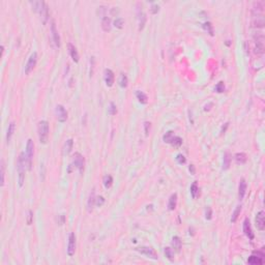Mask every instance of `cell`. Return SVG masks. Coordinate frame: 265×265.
<instances>
[{
  "label": "cell",
  "mask_w": 265,
  "mask_h": 265,
  "mask_svg": "<svg viewBox=\"0 0 265 265\" xmlns=\"http://www.w3.org/2000/svg\"><path fill=\"white\" fill-rule=\"evenodd\" d=\"M174 134H173V132H171V131H169V132H167L165 135H164V142H166V143H169L171 144V142L173 141V139H174Z\"/></svg>",
  "instance_id": "obj_30"
},
{
  "label": "cell",
  "mask_w": 265,
  "mask_h": 265,
  "mask_svg": "<svg viewBox=\"0 0 265 265\" xmlns=\"http://www.w3.org/2000/svg\"><path fill=\"white\" fill-rule=\"evenodd\" d=\"M171 145L174 147H176V148H178V147H180L181 145H182V139H181L180 137L175 136L174 139H173V141L171 142Z\"/></svg>",
  "instance_id": "obj_33"
},
{
  "label": "cell",
  "mask_w": 265,
  "mask_h": 265,
  "mask_svg": "<svg viewBox=\"0 0 265 265\" xmlns=\"http://www.w3.org/2000/svg\"><path fill=\"white\" fill-rule=\"evenodd\" d=\"M144 127H145V135L148 136L149 135V131H150V122H145L144 123Z\"/></svg>",
  "instance_id": "obj_43"
},
{
  "label": "cell",
  "mask_w": 265,
  "mask_h": 265,
  "mask_svg": "<svg viewBox=\"0 0 265 265\" xmlns=\"http://www.w3.org/2000/svg\"><path fill=\"white\" fill-rule=\"evenodd\" d=\"M191 194H192V197H193L194 199L195 198H197L198 194H199V188H198L196 182H194L193 185H191Z\"/></svg>",
  "instance_id": "obj_32"
},
{
  "label": "cell",
  "mask_w": 265,
  "mask_h": 265,
  "mask_svg": "<svg viewBox=\"0 0 265 265\" xmlns=\"http://www.w3.org/2000/svg\"><path fill=\"white\" fill-rule=\"evenodd\" d=\"M176 160H177V162H178V164H185V162H186L185 158L183 157L182 154H178L177 158H176Z\"/></svg>",
  "instance_id": "obj_42"
},
{
  "label": "cell",
  "mask_w": 265,
  "mask_h": 265,
  "mask_svg": "<svg viewBox=\"0 0 265 265\" xmlns=\"http://www.w3.org/2000/svg\"><path fill=\"white\" fill-rule=\"evenodd\" d=\"M244 234L249 237L250 239H254V233H253V230H252V227H251V223H250V220L249 219H245L244 221Z\"/></svg>",
  "instance_id": "obj_16"
},
{
  "label": "cell",
  "mask_w": 265,
  "mask_h": 265,
  "mask_svg": "<svg viewBox=\"0 0 265 265\" xmlns=\"http://www.w3.org/2000/svg\"><path fill=\"white\" fill-rule=\"evenodd\" d=\"M138 22H139V30H143L145 23H146V15L142 10H138Z\"/></svg>",
  "instance_id": "obj_20"
},
{
  "label": "cell",
  "mask_w": 265,
  "mask_h": 265,
  "mask_svg": "<svg viewBox=\"0 0 265 265\" xmlns=\"http://www.w3.org/2000/svg\"><path fill=\"white\" fill-rule=\"evenodd\" d=\"M58 217L60 219V220H58V224H59V225L64 224V221H65V216H64V214H60V216H58Z\"/></svg>",
  "instance_id": "obj_46"
},
{
  "label": "cell",
  "mask_w": 265,
  "mask_h": 265,
  "mask_svg": "<svg viewBox=\"0 0 265 265\" xmlns=\"http://www.w3.org/2000/svg\"><path fill=\"white\" fill-rule=\"evenodd\" d=\"M115 81V77H114V72L109 68L105 69V82L108 87H112Z\"/></svg>",
  "instance_id": "obj_14"
},
{
  "label": "cell",
  "mask_w": 265,
  "mask_h": 265,
  "mask_svg": "<svg viewBox=\"0 0 265 265\" xmlns=\"http://www.w3.org/2000/svg\"><path fill=\"white\" fill-rule=\"evenodd\" d=\"M27 168V164H26V158H25V153L22 152L20 155H19L18 158V163H17V170H18V181H19V186H23L24 185V180H25V170Z\"/></svg>",
  "instance_id": "obj_2"
},
{
  "label": "cell",
  "mask_w": 265,
  "mask_h": 265,
  "mask_svg": "<svg viewBox=\"0 0 265 265\" xmlns=\"http://www.w3.org/2000/svg\"><path fill=\"white\" fill-rule=\"evenodd\" d=\"M95 201H96V197H95V193H94V189H92L91 192L90 196L88 198V201H87V210L89 212L93 210V207L95 205Z\"/></svg>",
  "instance_id": "obj_19"
},
{
  "label": "cell",
  "mask_w": 265,
  "mask_h": 265,
  "mask_svg": "<svg viewBox=\"0 0 265 265\" xmlns=\"http://www.w3.org/2000/svg\"><path fill=\"white\" fill-rule=\"evenodd\" d=\"M256 226L260 231H263L265 229V213L264 211H259L257 213V216L255 219Z\"/></svg>",
  "instance_id": "obj_13"
},
{
  "label": "cell",
  "mask_w": 265,
  "mask_h": 265,
  "mask_svg": "<svg viewBox=\"0 0 265 265\" xmlns=\"http://www.w3.org/2000/svg\"><path fill=\"white\" fill-rule=\"evenodd\" d=\"M49 122L46 120H41L38 122V139L41 144H47L49 140Z\"/></svg>",
  "instance_id": "obj_3"
},
{
  "label": "cell",
  "mask_w": 265,
  "mask_h": 265,
  "mask_svg": "<svg viewBox=\"0 0 265 265\" xmlns=\"http://www.w3.org/2000/svg\"><path fill=\"white\" fill-rule=\"evenodd\" d=\"M68 52H69V55H71L72 59L76 63L79 62V53L77 51V48L72 43H68Z\"/></svg>",
  "instance_id": "obj_17"
},
{
  "label": "cell",
  "mask_w": 265,
  "mask_h": 265,
  "mask_svg": "<svg viewBox=\"0 0 265 265\" xmlns=\"http://www.w3.org/2000/svg\"><path fill=\"white\" fill-rule=\"evenodd\" d=\"M14 131H15V122H10V125H8V129H7V134H6V141L7 143H10V139L14 135Z\"/></svg>",
  "instance_id": "obj_26"
},
{
  "label": "cell",
  "mask_w": 265,
  "mask_h": 265,
  "mask_svg": "<svg viewBox=\"0 0 265 265\" xmlns=\"http://www.w3.org/2000/svg\"><path fill=\"white\" fill-rule=\"evenodd\" d=\"M36 62H37V54H36V52H33L31 56L29 57L28 61H27L26 65H25V74L29 75L33 71V68H35Z\"/></svg>",
  "instance_id": "obj_8"
},
{
  "label": "cell",
  "mask_w": 265,
  "mask_h": 265,
  "mask_svg": "<svg viewBox=\"0 0 265 265\" xmlns=\"http://www.w3.org/2000/svg\"><path fill=\"white\" fill-rule=\"evenodd\" d=\"M33 154H34V143L31 139L27 141L26 145V153H25V158H26V164H27V170H31L32 166V160H33Z\"/></svg>",
  "instance_id": "obj_4"
},
{
  "label": "cell",
  "mask_w": 265,
  "mask_h": 265,
  "mask_svg": "<svg viewBox=\"0 0 265 265\" xmlns=\"http://www.w3.org/2000/svg\"><path fill=\"white\" fill-rule=\"evenodd\" d=\"M102 28L105 32H109L111 30V19L108 17H104L102 20Z\"/></svg>",
  "instance_id": "obj_22"
},
{
  "label": "cell",
  "mask_w": 265,
  "mask_h": 265,
  "mask_svg": "<svg viewBox=\"0 0 265 265\" xmlns=\"http://www.w3.org/2000/svg\"><path fill=\"white\" fill-rule=\"evenodd\" d=\"M177 206V194H172L170 196L169 203H168V209L169 210H174Z\"/></svg>",
  "instance_id": "obj_21"
},
{
  "label": "cell",
  "mask_w": 265,
  "mask_h": 265,
  "mask_svg": "<svg viewBox=\"0 0 265 265\" xmlns=\"http://www.w3.org/2000/svg\"><path fill=\"white\" fill-rule=\"evenodd\" d=\"M72 163L74 165L77 167L78 170L80 171V173H82L84 171V166H85V161L83 155L79 152H76L74 155V158H72Z\"/></svg>",
  "instance_id": "obj_9"
},
{
  "label": "cell",
  "mask_w": 265,
  "mask_h": 265,
  "mask_svg": "<svg viewBox=\"0 0 265 265\" xmlns=\"http://www.w3.org/2000/svg\"><path fill=\"white\" fill-rule=\"evenodd\" d=\"M181 245H182V244H181V240H180L179 237H178V236L173 237V238H172V247H174V250L176 251L177 253L180 252Z\"/></svg>",
  "instance_id": "obj_24"
},
{
  "label": "cell",
  "mask_w": 265,
  "mask_h": 265,
  "mask_svg": "<svg viewBox=\"0 0 265 265\" xmlns=\"http://www.w3.org/2000/svg\"><path fill=\"white\" fill-rule=\"evenodd\" d=\"M103 182H104V186L106 189H110L113 185V178L111 175H106L104 176V179H103Z\"/></svg>",
  "instance_id": "obj_28"
},
{
  "label": "cell",
  "mask_w": 265,
  "mask_h": 265,
  "mask_svg": "<svg viewBox=\"0 0 265 265\" xmlns=\"http://www.w3.org/2000/svg\"><path fill=\"white\" fill-rule=\"evenodd\" d=\"M165 256L167 258L169 259V260H173V257H174V253H173V251L171 247H165Z\"/></svg>",
  "instance_id": "obj_36"
},
{
  "label": "cell",
  "mask_w": 265,
  "mask_h": 265,
  "mask_svg": "<svg viewBox=\"0 0 265 265\" xmlns=\"http://www.w3.org/2000/svg\"><path fill=\"white\" fill-rule=\"evenodd\" d=\"M151 13L152 14H158V10H160V6H158V4H153L152 6H151Z\"/></svg>",
  "instance_id": "obj_45"
},
{
  "label": "cell",
  "mask_w": 265,
  "mask_h": 265,
  "mask_svg": "<svg viewBox=\"0 0 265 265\" xmlns=\"http://www.w3.org/2000/svg\"><path fill=\"white\" fill-rule=\"evenodd\" d=\"M75 252H76V235H75V233H71L68 237V255L72 257L75 255Z\"/></svg>",
  "instance_id": "obj_11"
},
{
  "label": "cell",
  "mask_w": 265,
  "mask_h": 265,
  "mask_svg": "<svg viewBox=\"0 0 265 265\" xmlns=\"http://www.w3.org/2000/svg\"><path fill=\"white\" fill-rule=\"evenodd\" d=\"M189 172H191L192 174H195V166H194V165H191V166H189Z\"/></svg>",
  "instance_id": "obj_47"
},
{
  "label": "cell",
  "mask_w": 265,
  "mask_h": 265,
  "mask_svg": "<svg viewBox=\"0 0 265 265\" xmlns=\"http://www.w3.org/2000/svg\"><path fill=\"white\" fill-rule=\"evenodd\" d=\"M30 4L32 5V10L40 15L43 23L46 24V22L48 21V19H49V10H48V6H47L46 2L33 1V2H30Z\"/></svg>",
  "instance_id": "obj_1"
},
{
  "label": "cell",
  "mask_w": 265,
  "mask_h": 265,
  "mask_svg": "<svg viewBox=\"0 0 265 265\" xmlns=\"http://www.w3.org/2000/svg\"><path fill=\"white\" fill-rule=\"evenodd\" d=\"M252 25L254 27H257V28H262V27L264 26V17H263V15H255V14H253Z\"/></svg>",
  "instance_id": "obj_15"
},
{
  "label": "cell",
  "mask_w": 265,
  "mask_h": 265,
  "mask_svg": "<svg viewBox=\"0 0 265 265\" xmlns=\"http://www.w3.org/2000/svg\"><path fill=\"white\" fill-rule=\"evenodd\" d=\"M124 25V20L122 18H117L115 21H114V26L118 29H121Z\"/></svg>",
  "instance_id": "obj_35"
},
{
  "label": "cell",
  "mask_w": 265,
  "mask_h": 265,
  "mask_svg": "<svg viewBox=\"0 0 265 265\" xmlns=\"http://www.w3.org/2000/svg\"><path fill=\"white\" fill-rule=\"evenodd\" d=\"M235 161L236 163L238 164H244L245 162H247V154L244 152H240V153H236L235 154Z\"/></svg>",
  "instance_id": "obj_27"
},
{
  "label": "cell",
  "mask_w": 265,
  "mask_h": 265,
  "mask_svg": "<svg viewBox=\"0 0 265 265\" xmlns=\"http://www.w3.org/2000/svg\"><path fill=\"white\" fill-rule=\"evenodd\" d=\"M230 162H231V158L229 155V153H225L224 155V163H223V169L227 170L230 167Z\"/></svg>",
  "instance_id": "obj_31"
},
{
  "label": "cell",
  "mask_w": 265,
  "mask_h": 265,
  "mask_svg": "<svg viewBox=\"0 0 265 265\" xmlns=\"http://www.w3.org/2000/svg\"><path fill=\"white\" fill-rule=\"evenodd\" d=\"M203 28H204L206 31H207L210 35H213V28H212V25H211L209 22L207 23H204L203 24Z\"/></svg>",
  "instance_id": "obj_37"
},
{
  "label": "cell",
  "mask_w": 265,
  "mask_h": 265,
  "mask_svg": "<svg viewBox=\"0 0 265 265\" xmlns=\"http://www.w3.org/2000/svg\"><path fill=\"white\" fill-rule=\"evenodd\" d=\"M104 203H105V199H104V197H102V196L96 197L95 204H96L97 206H102V205H104Z\"/></svg>",
  "instance_id": "obj_41"
},
{
  "label": "cell",
  "mask_w": 265,
  "mask_h": 265,
  "mask_svg": "<svg viewBox=\"0 0 265 265\" xmlns=\"http://www.w3.org/2000/svg\"><path fill=\"white\" fill-rule=\"evenodd\" d=\"M118 83H119V86L121 88H125L127 86V83H129V80H127V77L125 76L124 74H121L120 77H119V80H118Z\"/></svg>",
  "instance_id": "obj_29"
},
{
  "label": "cell",
  "mask_w": 265,
  "mask_h": 265,
  "mask_svg": "<svg viewBox=\"0 0 265 265\" xmlns=\"http://www.w3.org/2000/svg\"><path fill=\"white\" fill-rule=\"evenodd\" d=\"M247 263L252 265H261L264 263V254L257 251V252H254L253 255L247 259Z\"/></svg>",
  "instance_id": "obj_6"
},
{
  "label": "cell",
  "mask_w": 265,
  "mask_h": 265,
  "mask_svg": "<svg viewBox=\"0 0 265 265\" xmlns=\"http://www.w3.org/2000/svg\"><path fill=\"white\" fill-rule=\"evenodd\" d=\"M255 40V52L257 54H263L264 53V35L263 33L259 32L254 35Z\"/></svg>",
  "instance_id": "obj_5"
},
{
  "label": "cell",
  "mask_w": 265,
  "mask_h": 265,
  "mask_svg": "<svg viewBox=\"0 0 265 265\" xmlns=\"http://www.w3.org/2000/svg\"><path fill=\"white\" fill-rule=\"evenodd\" d=\"M31 217H32V212L29 211V221H28V225L31 224Z\"/></svg>",
  "instance_id": "obj_48"
},
{
  "label": "cell",
  "mask_w": 265,
  "mask_h": 265,
  "mask_svg": "<svg viewBox=\"0 0 265 265\" xmlns=\"http://www.w3.org/2000/svg\"><path fill=\"white\" fill-rule=\"evenodd\" d=\"M211 216H212V211H211V208L207 207V209H206V219L211 220Z\"/></svg>",
  "instance_id": "obj_44"
},
{
  "label": "cell",
  "mask_w": 265,
  "mask_h": 265,
  "mask_svg": "<svg viewBox=\"0 0 265 265\" xmlns=\"http://www.w3.org/2000/svg\"><path fill=\"white\" fill-rule=\"evenodd\" d=\"M136 96L141 104H147V102H148V97H147V95L144 92H142V91H137Z\"/></svg>",
  "instance_id": "obj_25"
},
{
  "label": "cell",
  "mask_w": 265,
  "mask_h": 265,
  "mask_svg": "<svg viewBox=\"0 0 265 265\" xmlns=\"http://www.w3.org/2000/svg\"><path fill=\"white\" fill-rule=\"evenodd\" d=\"M116 113H117L116 106L114 105V103H111L110 108H109V114H110V115H114V114H116Z\"/></svg>",
  "instance_id": "obj_39"
},
{
  "label": "cell",
  "mask_w": 265,
  "mask_h": 265,
  "mask_svg": "<svg viewBox=\"0 0 265 265\" xmlns=\"http://www.w3.org/2000/svg\"><path fill=\"white\" fill-rule=\"evenodd\" d=\"M240 211H241V206L238 205V206L236 207L235 210H234L233 214H232V217H231V222H232V223H235V222H236V220H237V217H238L239 213H240Z\"/></svg>",
  "instance_id": "obj_34"
},
{
  "label": "cell",
  "mask_w": 265,
  "mask_h": 265,
  "mask_svg": "<svg viewBox=\"0 0 265 265\" xmlns=\"http://www.w3.org/2000/svg\"><path fill=\"white\" fill-rule=\"evenodd\" d=\"M51 33H52L53 43H54L55 47H56V48H59L60 47V36H59V33H58V30L56 28V25H55L54 21H53L52 24H51Z\"/></svg>",
  "instance_id": "obj_12"
},
{
  "label": "cell",
  "mask_w": 265,
  "mask_h": 265,
  "mask_svg": "<svg viewBox=\"0 0 265 265\" xmlns=\"http://www.w3.org/2000/svg\"><path fill=\"white\" fill-rule=\"evenodd\" d=\"M72 146H74V142H72V139L66 140V142L64 143V146H63V154L64 155L69 154L72 149Z\"/></svg>",
  "instance_id": "obj_23"
},
{
  "label": "cell",
  "mask_w": 265,
  "mask_h": 265,
  "mask_svg": "<svg viewBox=\"0 0 265 265\" xmlns=\"http://www.w3.org/2000/svg\"><path fill=\"white\" fill-rule=\"evenodd\" d=\"M137 252L143 254L146 257H148L150 259H153V260H157L158 259V254L155 253V251L150 247H140L136 249Z\"/></svg>",
  "instance_id": "obj_7"
},
{
  "label": "cell",
  "mask_w": 265,
  "mask_h": 265,
  "mask_svg": "<svg viewBox=\"0 0 265 265\" xmlns=\"http://www.w3.org/2000/svg\"><path fill=\"white\" fill-rule=\"evenodd\" d=\"M55 114L59 122H65L68 119V111L62 105H57L56 109H55Z\"/></svg>",
  "instance_id": "obj_10"
},
{
  "label": "cell",
  "mask_w": 265,
  "mask_h": 265,
  "mask_svg": "<svg viewBox=\"0 0 265 265\" xmlns=\"http://www.w3.org/2000/svg\"><path fill=\"white\" fill-rule=\"evenodd\" d=\"M4 185V162L1 161V186Z\"/></svg>",
  "instance_id": "obj_40"
},
{
  "label": "cell",
  "mask_w": 265,
  "mask_h": 265,
  "mask_svg": "<svg viewBox=\"0 0 265 265\" xmlns=\"http://www.w3.org/2000/svg\"><path fill=\"white\" fill-rule=\"evenodd\" d=\"M216 92H219V93L224 92V91H225V85H224V83H223V82L217 83V85L216 86Z\"/></svg>",
  "instance_id": "obj_38"
},
{
  "label": "cell",
  "mask_w": 265,
  "mask_h": 265,
  "mask_svg": "<svg viewBox=\"0 0 265 265\" xmlns=\"http://www.w3.org/2000/svg\"><path fill=\"white\" fill-rule=\"evenodd\" d=\"M245 193H247V182H245L244 179H241L239 181V185H238V197L239 200H242L245 196Z\"/></svg>",
  "instance_id": "obj_18"
}]
</instances>
